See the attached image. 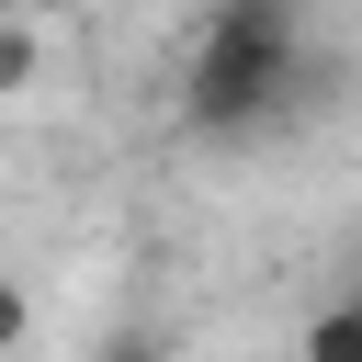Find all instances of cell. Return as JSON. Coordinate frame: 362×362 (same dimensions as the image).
I'll return each mask as SVG.
<instances>
[{"label": "cell", "mask_w": 362, "mask_h": 362, "mask_svg": "<svg viewBox=\"0 0 362 362\" xmlns=\"http://www.w3.org/2000/svg\"><path fill=\"white\" fill-rule=\"evenodd\" d=\"M294 57H305V11L294 0H215L204 34H192V68H181V136L238 147V136L283 124Z\"/></svg>", "instance_id": "1"}, {"label": "cell", "mask_w": 362, "mask_h": 362, "mask_svg": "<svg viewBox=\"0 0 362 362\" xmlns=\"http://www.w3.org/2000/svg\"><path fill=\"white\" fill-rule=\"evenodd\" d=\"M305 362H362V294H328L305 317Z\"/></svg>", "instance_id": "2"}, {"label": "cell", "mask_w": 362, "mask_h": 362, "mask_svg": "<svg viewBox=\"0 0 362 362\" xmlns=\"http://www.w3.org/2000/svg\"><path fill=\"white\" fill-rule=\"evenodd\" d=\"M34 68H45V45H34V23L11 11V23H0V90H34Z\"/></svg>", "instance_id": "3"}, {"label": "cell", "mask_w": 362, "mask_h": 362, "mask_svg": "<svg viewBox=\"0 0 362 362\" xmlns=\"http://www.w3.org/2000/svg\"><path fill=\"white\" fill-rule=\"evenodd\" d=\"M23 328H34V305H23V283H11V272H0V362H11V351H23Z\"/></svg>", "instance_id": "4"}, {"label": "cell", "mask_w": 362, "mask_h": 362, "mask_svg": "<svg viewBox=\"0 0 362 362\" xmlns=\"http://www.w3.org/2000/svg\"><path fill=\"white\" fill-rule=\"evenodd\" d=\"M11 11H23V0H0V23H11Z\"/></svg>", "instance_id": "5"}]
</instances>
